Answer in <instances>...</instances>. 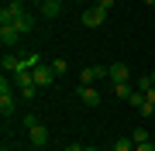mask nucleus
Returning a JSON list of instances; mask_svg holds the SVG:
<instances>
[{
  "label": "nucleus",
  "instance_id": "13",
  "mask_svg": "<svg viewBox=\"0 0 155 151\" xmlns=\"http://www.w3.org/2000/svg\"><path fill=\"white\" fill-rule=\"evenodd\" d=\"M14 24H17V31H21V34H28V31L35 28V17H31V11H28V14H24V17H17V21H14Z\"/></svg>",
  "mask_w": 155,
  "mask_h": 151
},
{
  "label": "nucleus",
  "instance_id": "6",
  "mask_svg": "<svg viewBox=\"0 0 155 151\" xmlns=\"http://www.w3.org/2000/svg\"><path fill=\"white\" fill-rule=\"evenodd\" d=\"M31 76H35V86H41V90L55 83V69H52V65H38V69H31Z\"/></svg>",
  "mask_w": 155,
  "mask_h": 151
},
{
  "label": "nucleus",
  "instance_id": "12",
  "mask_svg": "<svg viewBox=\"0 0 155 151\" xmlns=\"http://www.w3.org/2000/svg\"><path fill=\"white\" fill-rule=\"evenodd\" d=\"M38 11H41L45 17H59V11H62V4H59V0H45V4L38 7Z\"/></svg>",
  "mask_w": 155,
  "mask_h": 151
},
{
  "label": "nucleus",
  "instance_id": "20",
  "mask_svg": "<svg viewBox=\"0 0 155 151\" xmlns=\"http://www.w3.org/2000/svg\"><path fill=\"white\" fill-rule=\"evenodd\" d=\"M114 4H117V0H97V7H104V11H110Z\"/></svg>",
  "mask_w": 155,
  "mask_h": 151
},
{
  "label": "nucleus",
  "instance_id": "16",
  "mask_svg": "<svg viewBox=\"0 0 155 151\" xmlns=\"http://www.w3.org/2000/svg\"><path fill=\"white\" fill-rule=\"evenodd\" d=\"M38 90H41V86H35V83H31V86H21V96H24V100H35Z\"/></svg>",
  "mask_w": 155,
  "mask_h": 151
},
{
  "label": "nucleus",
  "instance_id": "1",
  "mask_svg": "<svg viewBox=\"0 0 155 151\" xmlns=\"http://www.w3.org/2000/svg\"><path fill=\"white\" fill-rule=\"evenodd\" d=\"M28 14V7H24V0H7L4 11H0V24H14L17 17Z\"/></svg>",
  "mask_w": 155,
  "mask_h": 151
},
{
  "label": "nucleus",
  "instance_id": "5",
  "mask_svg": "<svg viewBox=\"0 0 155 151\" xmlns=\"http://www.w3.org/2000/svg\"><path fill=\"white\" fill-rule=\"evenodd\" d=\"M0 41H4V48H17V41H21L17 24H0Z\"/></svg>",
  "mask_w": 155,
  "mask_h": 151
},
{
  "label": "nucleus",
  "instance_id": "18",
  "mask_svg": "<svg viewBox=\"0 0 155 151\" xmlns=\"http://www.w3.org/2000/svg\"><path fill=\"white\" fill-rule=\"evenodd\" d=\"M131 141H134V144H145V141H148V131H134Z\"/></svg>",
  "mask_w": 155,
  "mask_h": 151
},
{
  "label": "nucleus",
  "instance_id": "19",
  "mask_svg": "<svg viewBox=\"0 0 155 151\" xmlns=\"http://www.w3.org/2000/svg\"><path fill=\"white\" fill-rule=\"evenodd\" d=\"M134 151H155V144H152V141H145V144H134Z\"/></svg>",
  "mask_w": 155,
  "mask_h": 151
},
{
  "label": "nucleus",
  "instance_id": "22",
  "mask_svg": "<svg viewBox=\"0 0 155 151\" xmlns=\"http://www.w3.org/2000/svg\"><path fill=\"white\" fill-rule=\"evenodd\" d=\"M145 100H148V103H155V86H152L148 93H145Z\"/></svg>",
  "mask_w": 155,
  "mask_h": 151
},
{
  "label": "nucleus",
  "instance_id": "7",
  "mask_svg": "<svg viewBox=\"0 0 155 151\" xmlns=\"http://www.w3.org/2000/svg\"><path fill=\"white\" fill-rule=\"evenodd\" d=\"M107 69H110L114 86H117V83H127V79H131V69H127V62H114V65H107Z\"/></svg>",
  "mask_w": 155,
  "mask_h": 151
},
{
  "label": "nucleus",
  "instance_id": "4",
  "mask_svg": "<svg viewBox=\"0 0 155 151\" xmlns=\"http://www.w3.org/2000/svg\"><path fill=\"white\" fill-rule=\"evenodd\" d=\"M0 113H4V117L14 113V93H11V83H7V79H0Z\"/></svg>",
  "mask_w": 155,
  "mask_h": 151
},
{
  "label": "nucleus",
  "instance_id": "3",
  "mask_svg": "<svg viewBox=\"0 0 155 151\" xmlns=\"http://www.w3.org/2000/svg\"><path fill=\"white\" fill-rule=\"evenodd\" d=\"M104 76H110V69H104V65H86L83 72H79V86H93L97 79H104Z\"/></svg>",
  "mask_w": 155,
  "mask_h": 151
},
{
  "label": "nucleus",
  "instance_id": "2",
  "mask_svg": "<svg viewBox=\"0 0 155 151\" xmlns=\"http://www.w3.org/2000/svg\"><path fill=\"white\" fill-rule=\"evenodd\" d=\"M79 21H83L86 28H100V24L107 21V11H104V7H97V4H90L86 11H83V17H79Z\"/></svg>",
  "mask_w": 155,
  "mask_h": 151
},
{
  "label": "nucleus",
  "instance_id": "23",
  "mask_svg": "<svg viewBox=\"0 0 155 151\" xmlns=\"http://www.w3.org/2000/svg\"><path fill=\"white\" fill-rule=\"evenodd\" d=\"M28 4H38V7H41V4H45V0H28Z\"/></svg>",
  "mask_w": 155,
  "mask_h": 151
},
{
  "label": "nucleus",
  "instance_id": "24",
  "mask_svg": "<svg viewBox=\"0 0 155 151\" xmlns=\"http://www.w3.org/2000/svg\"><path fill=\"white\" fill-rule=\"evenodd\" d=\"M83 151H100V148H83Z\"/></svg>",
  "mask_w": 155,
  "mask_h": 151
},
{
  "label": "nucleus",
  "instance_id": "21",
  "mask_svg": "<svg viewBox=\"0 0 155 151\" xmlns=\"http://www.w3.org/2000/svg\"><path fill=\"white\" fill-rule=\"evenodd\" d=\"M62 151H83V144H76V141H72V144H66Z\"/></svg>",
  "mask_w": 155,
  "mask_h": 151
},
{
  "label": "nucleus",
  "instance_id": "14",
  "mask_svg": "<svg viewBox=\"0 0 155 151\" xmlns=\"http://www.w3.org/2000/svg\"><path fill=\"white\" fill-rule=\"evenodd\" d=\"M114 151H134V141L131 137H117L114 141Z\"/></svg>",
  "mask_w": 155,
  "mask_h": 151
},
{
  "label": "nucleus",
  "instance_id": "8",
  "mask_svg": "<svg viewBox=\"0 0 155 151\" xmlns=\"http://www.w3.org/2000/svg\"><path fill=\"white\" fill-rule=\"evenodd\" d=\"M79 100H83L86 106H97L100 103V90L97 86H79Z\"/></svg>",
  "mask_w": 155,
  "mask_h": 151
},
{
  "label": "nucleus",
  "instance_id": "26",
  "mask_svg": "<svg viewBox=\"0 0 155 151\" xmlns=\"http://www.w3.org/2000/svg\"><path fill=\"white\" fill-rule=\"evenodd\" d=\"M4 151H11V148H4Z\"/></svg>",
  "mask_w": 155,
  "mask_h": 151
},
{
  "label": "nucleus",
  "instance_id": "10",
  "mask_svg": "<svg viewBox=\"0 0 155 151\" xmlns=\"http://www.w3.org/2000/svg\"><path fill=\"white\" fill-rule=\"evenodd\" d=\"M31 144H35V148H45V144H48V131H45L41 124L31 127Z\"/></svg>",
  "mask_w": 155,
  "mask_h": 151
},
{
  "label": "nucleus",
  "instance_id": "9",
  "mask_svg": "<svg viewBox=\"0 0 155 151\" xmlns=\"http://www.w3.org/2000/svg\"><path fill=\"white\" fill-rule=\"evenodd\" d=\"M0 65H4V72H17L21 69V58H17V52H4V58H0Z\"/></svg>",
  "mask_w": 155,
  "mask_h": 151
},
{
  "label": "nucleus",
  "instance_id": "17",
  "mask_svg": "<svg viewBox=\"0 0 155 151\" xmlns=\"http://www.w3.org/2000/svg\"><path fill=\"white\" fill-rule=\"evenodd\" d=\"M138 113H141V117H152V113H155V103H148V100H145V103L138 106Z\"/></svg>",
  "mask_w": 155,
  "mask_h": 151
},
{
  "label": "nucleus",
  "instance_id": "25",
  "mask_svg": "<svg viewBox=\"0 0 155 151\" xmlns=\"http://www.w3.org/2000/svg\"><path fill=\"white\" fill-rule=\"evenodd\" d=\"M59 4H66V0H59Z\"/></svg>",
  "mask_w": 155,
  "mask_h": 151
},
{
  "label": "nucleus",
  "instance_id": "15",
  "mask_svg": "<svg viewBox=\"0 0 155 151\" xmlns=\"http://www.w3.org/2000/svg\"><path fill=\"white\" fill-rule=\"evenodd\" d=\"M48 65L55 69V76H66V69H69V65H66V58H55V62H48Z\"/></svg>",
  "mask_w": 155,
  "mask_h": 151
},
{
  "label": "nucleus",
  "instance_id": "11",
  "mask_svg": "<svg viewBox=\"0 0 155 151\" xmlns=\"http://www.w3.org/2000/svg\"><path fill=\"white\" fill-rule=\"evenodd\" d=\"M134 93H138V90H134L131 83H117V86H114V96H117V100H131Z\"/></svg>",
  "mask_w": 155,
  "mask_h": 151
},
{
  "label": "nucleus",
  "instance_id": "27",
  "mask_svg": "<svg viewBox=\"0 0 155 151\" xmlns=\"http://www.w3.org/2000/svg\"><path fill=\"white\" fill-rule=\"evenodd\" d=\"M152 79H155V72H152Z\"/></svg>",
  "mask_w": 155,
  "mask_h": 151
}]
</instances>
